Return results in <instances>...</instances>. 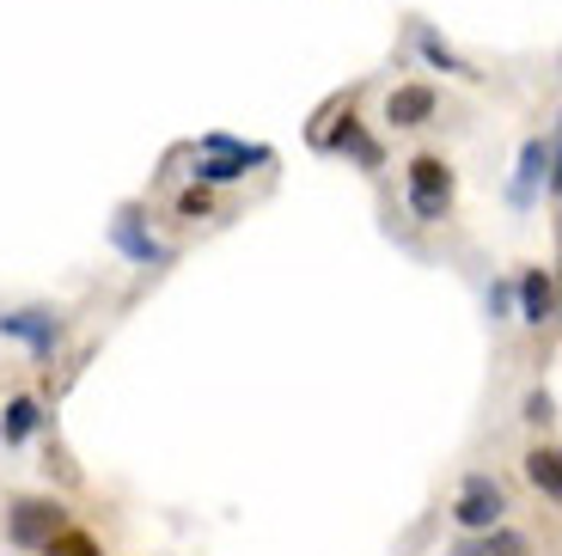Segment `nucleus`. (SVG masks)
Masks as SVG:
<instances>
[{"label":"nucleus","mask_w":562,"mask_h":556,"mask_svg":"<svg viewBox=\"0 0 562 556\" xmlns=\"http://www.w3.org/2000/svg\"><path fill=\"white\" fill-rule=\"evenodd\" d=\"M502 514H507V496H502V483H495L490 471H471L459 483V501H452V526L459 532H490V526H502Z\"/></svg>","instance_id":"nucleus-2"},{"label":"nucleus","mask_w":562,"mask_h":556,"mask_svg":"<svg viewBox=\"0 0 562 556\" xmlns=\"http://www.w3.org/2000/svg\"><path fill=\"white\" fill-rule=\"evenodd\" d=\"M0 336L25 343L37 362H56V348H61V319H56L49 307H19V312H0Z\"/></svg>","instance_id":"nucleus-3"},{"label":"nucleus","mask_w":562,"mask_h":556,"mask_svg":"<svg viewBox=\"0 0 562 556\" xmlns=\"http://www.w3.org/2000/svg\"><path fill=\"white\" fill-rule=\"evenodd\" d=\"M61 526H68V508H61V501H19L13 514H7V538H13L19 551H43Z\"/></svg>","instance_id":"nucleus-4"},{"label":"nucleus","mask_w":562,"mask_h":556,"mask_svg":"<svg viewBox=\"0 0 562 556\" xmlns=\"http://www.w3.org/2000/svg\"><path fill=\"white\" fill-rule=\"evenodd\" d=\"M550 319H557V281H550V269H520V324L544 331Z\"/></svg>","instance_id":"nucleus-7"},{"label":"nucleus","mask_w":562,"mask_h":556,"mask_svg":"<svg viewBox=\"0 0 562 556\" xmlns=\"http://www.w3.org/2000/svg\"><path fill=\"white\" fill-rule=\"evenodd\" d=\"M209 209H214V196L202 190V184H196V190H183V196H178V214H183V221H196V214L209 221Z\"/></svg>","instance_id":"nucleus-15"},{"label":"nucleus","mask_w":562,"mask_h":556,"mask_svg":"<svg viewBox=\"0 0 562 556\" xmlns=\"http://www.w3.org/2000/svg\"><path fill=\"white\" fill-rule=\"evenodd\" d=\"M43 556H99V544L86 538V532H74V526H61L56 538L43 544Z\"/></svg>","instance_id":"nucleus-13"},{"label":"nucleus","mask_w":562,"mask_h":556,"mask_svg":"<svg viewBox=\"0 0 562 556\" xmlns=\"http://www.w3.org/2000/svg\"><path fill=\"white\" fill-rule=\"evenodd\" d=\"M245 159L239 154H196V171H190V178L202 184V190H221V184H239L245 178Z\"/></svg>","instance_id":"nucleus-11"},{"label":"nucleus","mask_w":562,"mask_h":556,"mask_svg":"<svg viewBox=\"0 0 562 556\" xmlns=\"http://www.w3.org/2000/svg\"><path fill=\"white\" fill-rule=\"evenodd\" d=\"M318 147H330V154H349V159H361V166L367 171H380V141H373V135H367V129L361 123H355V116H342V129H337V135H318Z\"/></svg>","instance_id":"nucleus-10"},{"label":"nucleus","mask_w":562,"mask_h":556,"mask_svg":"<svg viewBox=\"0 0 562 556\" xmlns=\"http://www.w3.org/2000/svg\"><path fill=\"white\" fill-rule=\"evenodd\" d=\"M111 245L123 251V257H128L135 269H154V264H166V257H171V251L159 245V238L135 221V214H116V221H111Z\"/></svg>","instance_id":"nucleus-6"},{"label":"nucleus","mask_w":562,"mask_h":556,"mask_svg":"<svg viewBox=\"0 0 562 556\" xmlns=\"http://www.w3.org/2000/svg\"><path fill=\"white\" fill-rule=\"evenodd\" d=\"M422 56L435 62V68H447V74H471V68H464V62H459V56H452V49H447V43L435 37V31H422Z\"/></svg>","instance_id":"nucleus-14"},{"label":"nucleus","mask_w":562,"mask_h":556,"mask_svg":"<svg viewBox=\"0 0 562 556\" xmlns=\"http://www.w3.org/2000/svg\"><path fill=\"white\" fill-rule=\"evenodd\" d=\"M538 190H557V135H532L520 147V178H514V202H532Z\"/></svg>","instance_id":"nucleus-5"},{"label":"nucleus","mask_w":562,"mask_h":556,"mask_svg":"<svg viewBox=\"0 0 562 556\" xmlns=\"http://www.w3.org/2000/svg\"><path fill=\"white\" fill-rule=\"evenodd\" d=\"M37 429H43V403L31 398V391H13V398H7V410H0V441L25 446Z\"/></svg>","instance_id":"nucleus-9"},{"label":"nucleus","mask_w":562,"mask_h":556,"mask_svg":"<svg viewBox=\"0 0 562 556\" xmlns=\"http://www.w3.org/2000/svg\"><path fill=\"white\" fill-rule=\"evenodd\" d=\"M490 312H495V319L514 312V288H507V281H495V288H490Z\"/></svg>","instance_id":"nucleus-17"},{"label":"nucleus","mask_w":562,"mask_h":556,"mask_svg":"<svg viewBox=\"0 0 562 556\" xmlns=\"http://www.w3.org/2000/svg\"><path fill=\"white\" fill-rule=\"evenodd\" d=\"M526 422L550 429V422H557V398H550V391H532V398H526Z\"/></svg>","instance_id":"nucleus-16"},{"label":"nucleus","mask_w":562,"mask_h":556,"mask_svg":"<svg viewBox=\"0 0 562 556\" xmlns=\"http://www.w3.org/2000/svg\"><path fill=\"white\" fill-rule=\"evenodd\" d=\"M409 184V209H416V221H440V214L452 209V166L440 154H416L404 171Z\"/></svg>","instance_id":"nucleus-1"},{"label":"nucleus","mask_w":562,"mask_h":556,"mask_svg":"<svg viewBox=\"0 0 562 556\" xmlns=\"http://www.w3.org/2000/svg\"><path fill=\"white\" fill-rule=\"evenodd\" d=\"M435 111H440L435 86H397V92L385 98V123H392V129H422Z\"/></svg>","instance_id":"nucleus-8"},{"label":"nucleus","mask_w":562,"mask_h":556,"mask_svg":"<svg viewBox=\"0 0 562 556\" xmlns=\"http://www.w3.org/2000/svg\"><path fill=\"white\" fill-rule=\"evenodd\" d=\"M526 477H532V489H544V496L557 501V489H562V471H557V446H538L532 459H526Z\"/></svg>","instance_id":"nucleus-12"}]
</instances>
